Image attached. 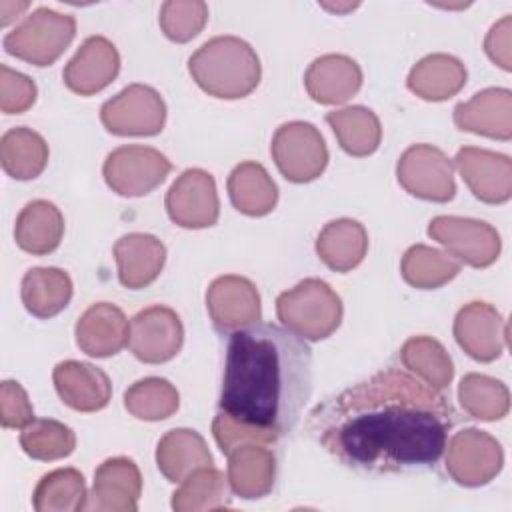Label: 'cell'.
Returning <instances> with one entry per match:
<instances>
[{"mask_svg": "<svg viewBox=\"0 0 512 512\" xmlns=\"http://www.w3.org/2000/svg\"><path fill=\"white\" fill-rule=\"evenodd\" d=\"M452 424L448 398L396 366L340 390L308 414V432L328 454L374 474L436 464Z\"/></svg>", "mask_w": 512, "mask_h": 512, "instance_id": "cell-1", "label": "cell"}, {"mask_svg": "<svg viewBox=\"0 0 512 512\" xmlns=\"http://www.w3.org/2000/svg\"><path fill=\"white\" fill-rule=\"evenodd\" d=\"M314 384L310 346L278 324H252L228 338L220 410L246 424L290 434Z\"/></svg>", "mask_w": 512, "mask_h": 512, "instance_id": "cell-2", "label": "cell"}, {"mask_svg": "<svg viewBox=\"0 0 512 512\" xmlns=\"http://www.w3.org/2000/svg\"><path fill=\"white\" fill-rule=\"evenodd\" d=\"M188 72L206 94L236 100L256 90L262 66L256 50L246 40L216 36L188 58Z\"/></svg>", "mask_w": 512, "mask_h": 512, "instance_id": "cell-3", "label": "cell"}, {"mask_svg": "<svg viewBox=\"0 0 512 512\" xmlns=\"http://www.w3.org/2000/svg\"><path fill=\"white\" fill-rule=\"evenodd\" d=\"M278 320L302 340L328 338L342 322V300L320 278H306L276 298Z\"/></svg>", "mask_w": 512, "mask_h": 512, "instance_id": "cell-4", "label": "cell"}, {"mask_svg": "<svg viewBox=\"0 0 512 512\" xmlns=\"http://www.w3.org/2000/svg\"><path fill=\"white\" fill-rule=\"evenodd\" d=\"M76 36V20L70 14L40 6L32 10L2 40L4 50L34 66L54 64Z\"/></svg>", "mask_w": 512, "mask_h": 512, "instance_id": "cell-5", "label": "cell"}, {"mask_svg": "<svg viewBox=\"0 0 512 512\" xmlns=\"http://www.w3.org/2000/svg\"><path fill=\"white\" fill-rule=\"evenodd\" d=\"M270 152L280 174L294 184L316 180L328 166V148L320 130L304 120L278 126Z\"/></svg>", "mask_w": 512, "mask_h": 512, "instance_id": "cell-6", "label": "cell"}, {"mask_svg": "<svg viewBox=\"0 0 512 512\" xmlns=\"http://www.w3.org/2000/svg\"><path fill=\"white\" fill-rule=\"evenodd\" d=\"M170 160L152 146L128 144L112 150L102 166V174L112 192L136 198L150 194L170 174Z\"/></svg>", "mask_w": 512, "mask_h": 512, "instance_id": "cell-7", "label": "cell"}, {"mask_svg": "<svg viewBox=\"0 0 512 512\" xmlns=\"http://www.w3.org/2000/svg\"><path fill=\"white\" fill-rule=\"evenodd\" d=\"M100 120L116 136H156L166 122V104L158 90L136 82L102 104Z\"/></svg>", "mask_w": 512, "mask_h": 512, "instance_id": "cell-8", "label": "cell"}, {"mask_svg": "<svg viewBox=\"0 0 512 512\" xmlns=\"http://www.w3.org/2000/svg\"><path fill=\"white\" fill-rule=\"evenodd\" d=\"M428 236L442 244L450 256L472 268L494 264L502 250L498 230L476 218L434 216L428 224Z\"/></svg>", "mask_w": 512, "mask_h": 512, "instance_id": "cell-9", "label": "cell"}, {"mask_svg": "<svg viewBox=\"0 0 512 512\" xmlns=\"http://www.w3.org/2000/svg\"><path fill=\"white\" fill-rule=\"evenodd\" d=\"M504 466L500 442L484 430L464 428L448 442L446 472L466 488H478L494 480Z\"/></svg>", "mask_w": 512, "mask_h": 512, "instance_id": "cell-10", "label": "cell"}, {"mask_svg": "<svg viewBox=\"0 0 512 512\" xmlns=\"http://www.w3.org/2000/svg\"><path fill=\"white\" fill-rule=\"evenodd\" d=\"M400 186L422 200L448 202L456 194L452 160L432 144H412L396 164Z\"/></svg>", "mask_w": 512, "mask_h": 512, "instance_id": "cell-11", "label": "cell"}, {"mask_svg": "<svg viewBox=\"0 0 512 512\" xmlns=\"http://www.w3.org/2000/svg\"><path fill=\"white\" fill-rule=\"evenodd\" d=\"M166 212L180 228L200 230L218 222L220 202L214 176L202 168L184 170L166 192Z\"/></svg>", "mask_w": 512, "mask_h": 512, "instance_id": "cell-12", "label": "cell"}, {"mask_svg": "<svg viewBox=\"0 0 512 512\" xmlns=\"http://www.w3.org/2000/svg\"><path fill=\"white\" fill-rule=\"evenodd\" d=\"M184 344V326L180 316L162 304L148 306L132 316L128 346L144 364H162L172 360Z\"/></svg>", "mask_w": 512, "mask_h": 512, "instance_id": "cell-13", "label": "cell"}, {"mask_svg": "<svg viewBox=\"0 0 512 512\" xmlns=\"http://www.w3.org/2000/svg\"><path fill=\"white\" fill-rule=\"evenodd\" d=\"M206 310L214 328L222 334L248 328L260 320V294L252 280L238 274H224L206 290Z\"/></svg>", "mask_w": 512, "mask_h": 512, "instance_id": "cell-14", "label": "cell"}, {"mask_svg": "<svg viewBox=\"0 0 512 512\" xmlns=\"http://www.w3.org/2000/svg\"><path fill=\"white\" fill-rule=\"evenodd\" d=\"M508 324L488 302H468L454 318L458 346L478 362H494L506 346Z\"/></svg>", "mask_w": 512, "mask_h": 512, "instance_id": "cell-15", "label": "cell"}, {"mask_svg": "<svg viewBox=\"0 0 512 512\" xmlns=\"http://www.w3.org/2000/svg\"><path fill=\"white\" fill-rule=\"evenodd\" d=\"M454 164L470 192L486 204H502L512 196V160L506 154L464 146Z\"/></svg>", "mask_w": 512, "mask_h": 512, "instance_id": "cell-16", "label": "cell"}, {"mask_svg": "<svg viewBox=\"0 0 512 512\" xmlns=\"http://www.w3.org/2000/svg\"><path fill=\"white\" fill-rule=\"evenodd\" d=\"M142 494V474L134 460L114 456L104 460L94 472L92 492L84 510L96 512H136Z\"/></svg>", "mask_w": 512, "mask_h": 512, "instance_id": "cell-17", "label": "cell"}, {"mask_svg": "<svg viewBox=\"0 0 512 512\" xmlns=\"http://www.w3.org/2000/svg\"><path fill=\"white\" fill-rule=\"evenodd\" d=\"M120 72V54L104 36H88L64 66V84L80 96L104 90Z\"/></svg>", "mask_w": 512, "mask_h": 512, "instance_id": "cell-18", "label": "cell"}, {"mask_svg": "<svg viewBox=\"0 0 512 512\" xmlns=\"http://www.w3.org/2000/svg\"><path fill=\"white\" fill-rule=\"evenodd\" d=\"M60 400L78 412H98L112 398V384L104 370L80 360L58 362L52 370Z\"/></svg>", "mask_w": 512, "mask_h": 512, "instance_id": "cell-19", "label": "cell"}, {"mask_svg": "<svg viewBox=\"0 0 512 512\" xmlns=\"http://www.w3.org/2000/svg\"><path fill=\"white\" fill-rule=\"evenodd\" d=\"M454 124L460 130L504 140L512 138V92L508 88H484L470 100L456 104Z\"/></svg>", "mask_w": 512, "mask_h": 512, "instance_id": "cell-20", "label": "cell"}, {"mask_svg": "<svg viewBox=\"0 0 512 512\" xmlns=\"http://www.w3.org/2000/svg\"><path fill=\"white\" fill-rule=\"evenodd\" d=\"M130 324L124 312L110 302L92 304L76 322L78 348L92 358H108L128 344Z\"/></svg>", "mask_w": 512, "mask_h": 512, "instance_id": "cell-21", "label": "cell"}, {"mask_svg": "<svg viewBox=\"0 0 512 512\" xmlns=\"http://www.w3.org/2000/svg\"><path fill=\"white\" fill-rule=\"evenodd\" d=\"M114 258L120 284L140 290L160 276L166 262V246L152 234L130 232L116 240Z\"/></svg>", "mask_w": 512, "mask_h": 512, "instance_id": "cell-22", "label": "cell"}, {"mask_svg": "<svg viewBox=\"0 0 512 512\" xmlns=\"http://www.w3.org/2000/svg\"><path fill=\"white\" fill-rule=\"evenodd\" d=\"M308 96L318 104H342L362 86V70L346 54H324L310 62L304 74Z\"/></svg>", "mask_w": 512, "mask_h": 512, "instance_id": "cell-23", "label": "cell"}, {"mask_svg": "<svg viewBox=\"0 0 512 512\" xmlns=\"http://www.w3.org/2000/svg\"><path fill=\"white\" fill-rule=\"evenodd\" d=\"M228 486L244 498L256 500L272 492L276 480V456L266 444H244L228 454Z\"/></svg>", "mask_w": 512, "mask_h": 512, "instance_id": "cell-24", "label": "cell"}, {"mask_svg": "<svg viewBox=\"0 0 512 512\" xmlns=\"http://www.w3.org/2000/svg\"><path fill=\"white\" fill-rule=\"evenodd\" d=\"M156 466L168 482L180 484L192 472L214 466V460L206 440L196 430L174 428L158 440Z\"/></svg>", "mask_w": 512, "mask_h": 512, "instance_id": "cell-25", "label": "cell"}, {"mask_svg": "<svg viewBox=\"0 0 512 512\" xmlns=\"http://www.w3.org/2000/svg\"><path fill=\"white\" fill-rule=\"evenodd\" d=\"M468 72L462 60L452 54H428L418 60L408 78L406 86L418 98L428 102H442L456 96L466 84Z\"/></svg>", "mask_w": 512, "mask_h": 512, "instance_id": "cell-26", "label": "cell"}, {"mask_svg": "<svg viewBox=\"0 0 512 512\" xmlns=\"http://www.w3.org/2000/svg\"><path fill=\"white\" fill-rule=\"evenodd\" d=\"M368 252V232L352 218H338L324 224L316 236L318 258L334 272H350Z\"/></svg>", "mask_w": 512, "mask_h": 512, "instance_id": "cell-27", "label": "cell"}, {"mask_svg": "<svg viewBox=\"0 0 512 512\" xmlns=\"http://www.w3.org/2000/svg\"><path fill=\"white\" fill-rule=\"evenodd\" d=\"M64 236V216L60 208L48 200L28 202L14 224L16 244L34 256H44L60 246Z\"/></svg>", "mask_w": 512, "mask_h": 512, "instance_id": "cell-28", "label": "cell"}, {"mask_svg": "<svg viewBox=\"0 0 512 512\" xmlns=\"http://www.w3.org/2000/svg\"><path fill=\"white\" fill-rule=\"evenodd\" d=\"M72 280L68 272L54 266L30 268L20 286L24 308L36 318H52L60 314L72 300Z\"/></svg>", "mask_w": 512, "mask_h": 512, "instance_id": "cell-29", "label": "cell"}, {"mask_svg": "<svg viewBox=\"0 0 512 512\" xmlns=\"http://www.w3.org/2000/svg\"><path fill=\"white\" fill-rule=\"evenodd\" d=\"M226 188L232 206L246 216H266L276 208L278 186L258 162H240L234 166Z\"/></svg>", "mask_w": 512, "mask_h": 512, "instance_id": "cell-30", "label": "cell"}, {"mask_svg": "<svg viewBox=\"0 0 512 512\" xmlns=\"http://www.w3.org/2000/svg\"><path fill=\"white\" fill-rule=\"evenodd\" d=\"M340 148L356 158L370 156L378 150L382 140V126L378 116L366 106H346L326 114Z\"/></svg>", "mask_w": 512, "mask_h": 512, "instance_id": "cell-31", "label": "cell"}, {"mask_svg": "<svg viewBox=\"0 0 512 512\" xmlns=\"http://www.w3.org/2000/svg\"><path fill=\"white\" fill-rule=\"evenodd\" d=\"M0 164L14 180H34L48 164V144L32 128H10L0 138Z\"/></svg>", "mask_w": 512, "mask_h": 512, "instance_id": "cell-32", "label": "cell"}, {"mask_svg": "<svg viewBox=\"0 0 512 512\" xmlns=\"http://www.w3.org/2000/svg\"><path fill=\"white\" fill-rule=\"evenodd\" d=\"M86 500V482L76 468H56L44 474L32 494L36 512H78L86 508Z\"/></svg>", "mask_w": 512, "mask_h": 512, "instance_id": "cell-33", "label": "cell"}, {"mask_svg": "<svg viewBox=\"0 0 512 512\" xmlns=\"http://www.w3.org/2000/svg\"><path fill=\"white\" fill-rule=\"evenodd\" d=\"M462 262H458L448 252L426 244L410 246L400 262L402 278L420 290H434L448 284L460 272Z\"/></svg>", "mask_w": 512, "mask_h": 512, "instance_id": "cell-34", "label": "cell"}, {"mask_svg": "<svg viewBox=\"0 0 512 512\" xmlns=\"http://www.w3.org/2000/svg\"><path fill=\"white\" fill-rule=\"evenodd\" d=\"M226 506H230L228 478L214 466L192 472L172 494V508L176 512H206Z\"/></svg>", "mask_w": 512, "mask_h": 512, "instance_id": "cell-35", "label": "cell"}, {"mask_svg": "<svg viewBox=\"0 0 512 512\" xmlns=\"http://www.w3.org/2000/svg\"><path fill=\"white\" fill-rule=\"evenodd\" d=\"M400 360L408 372L426 384L444 390L454 378V364L446 348L430 336H412L400 348Z\"/></svg>", "mask_w": 512, "mask_h": 512, "instance_id": "cell-36", "label": "cell"}, {"mask_svg": "<svg viewBox=\"0 0 512 512\" xmlns=\"http://www.w3.org/2000/svg\"><path fill=\"white\" fill-rule=\"evenodd\" d=\"M458 400L470 418L484 422L500 420L510 410V392L506 384L476 372H470L460 380Z\"/></svg>", "mask_w": 512, "mask_h": 512, "instance_id": "cell-37", "label": "cell"}, {"mask_svg": "<svg viewBox=\"0 0 512 512\" xmlns=\"http://www.w3.org/2000/svg\"><path fill=\"white\" fill-rule=\"evenodd\" d=\"M124 406L138 420L160 422L178 410L180 394L166 378L148 376L134 382L124 392Z\"/></svg>", "mask_w": 512, "mask_h": 512, "instance_id": "cell-38", "label": "cell"}, {"mask_svg": "<svg viewBox=\"0 0 512 512\" xmlns=\"http://www.w3.org/2000/svg\"><path fill=\"white\" fill-rule=\"evenodd\" d=\"M20 446L32 460L52 462L74 452L76 434L64 422L52 418H34L22 428Z\"/></svg>", "mask_w": 512, "mask_h": 512, "instance_id": "cell-39", "label": "cell"}, {"mask_svg": "<svg viewBox=\"0 0 512 512\" xmlns=\"http://www.w3.org/2000/svg\"><path fill=\"white\" fill-rule=\"evenodd\" d=\"M160 28L172 42H188L208 22V4L202 0H166L160 6Z\"/></svg>", "mask_w": 512, "mask_h": 512, "instance_id": "cell-40", "label": "cell"}, {"mask_svg": "<svg viewBox=\"0 0 512 512\" xmlns=\"http://www.w3.org/2000/svg\"><path fill=\"white\" fill-rule=\"evenodd\" d=\"M212 436H214L220 452L226 456L238 446H244V444H266L268 446L280 438L276 432L236 420L222 410L212 420Z\"/></svg>", "mask_w": 512, "mask_h": 512, "instance_id": "cell-41", "label": "cell"}, {"mask_svg": "<svg viewBox=\"0 0 512 512\" xmlns=\"http://www.w3.org/2000/svg\"><path fill=\"white\" fill-rule=\"evenodd\" d=\"M38 88L34 80L10 66H0V110L4 114H22L36 102Z\"/></svg>", "mask_w": 512, "mask_h": 512, "instance_id": "cell-42", "label": "cell"}, {"mask_svg": "<svg viewBox=\"0 0 512 512\" xmlns=\"http://www.w3.org/2000/svg\"><path fill=\"white\" fill-rule=\"evenodd\" d=\"M34 420V408L26 390L16 380L0 384V422L4 428H24Z\"/></svg>", "mask_w": 512, "mask_h": 512, "instance_id": "cell-43", "label": "cell"}, {"mask_svg": "<svg viewBox=\"0 0 512 512\" xmlns=\"http://www.w3.org/2000/svg\"><path fill=\"white\" fill-rule=\"evenodd\" d=\"M488 58L502 70H512V16L506 14L488 30L484 38Z\"/></svg>", "mask_w": 512, "mask_h": 512, "instance_id": "cell-44", "label": "cell"}, {"mask_svg": "<svg viewBox=\"0 0 512 512\" xmlns=\"http://www.w3.org/2000/svg\"><path fill=\"white\" fill-rule=\"evenodd\" d=\"M28 2H10V0H2L0 2V24L8 26L12 20H16L24 10H28Z\"/></svg>", "mask_w": 512, "mask_h": 512, "instance_id": "cell-45", "label": "cell"}, {"mask_svg": "<svg viewBox=\"0 0 512 512\" xmlns=\"http://www.w3.org/2000/svg\"><path fill=\"white\" fill-rule=\"evenodd\" d=\"M324 8H328V10H334V12H344V10H352V8H356L358 4H346V6H330V4H322Z\"/></svg>", "mask_w": 512, "mask_h": 512, "instance_id": "cell-46", "label": "cell"}]
</instances>
